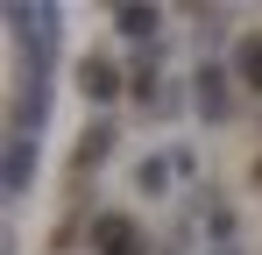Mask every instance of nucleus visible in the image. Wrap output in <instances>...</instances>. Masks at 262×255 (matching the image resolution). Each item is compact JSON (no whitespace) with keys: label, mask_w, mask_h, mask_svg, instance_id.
<instances>
[{"label":"nucleus","mask_w":262,"mask_h":255,"mask_svg":"<svg viewBox=\"0 0 262 255\" xmlns=\"http://www.w3.org/2000/svg\"><path fill=\"white\" fill-rule=\"evenodd\" d=\"M106 149H114V128H106V121H92L85 135H78V170H92L99 156H106Z\"/></svg>","instance_id":"obj_4"},{"label":"nucleus","mask_w":262,"mask_h":255,"mask_svg":"<svg viewBox=\"0 0 262 255\" xmlns=\"http://www.w3.org/2000/svg\"><path fill=\"white\" fill-rule=\"evenodd\" d=\"M29 170H36V149H29V135H14V149H7V192H21Z\"/></svg>","instance_id":"obj_5"},{"label":"nucleus","mask_w":262,"mask_h":255,"mask_svg":"<svg viewBox=\"0 0 262 255\" xmlns=\"http://www.w3.org/2000/svg\"><path fill=\"white\" fill-rule=\"evenodd\" d=\"M234 71H241L248 85H262V29H255L248 42H241V64H234Z\"/></svg>","instance_id":"obj_7"},{"label":"nucleus","mask_w":262,"mask_h":255,"mask_svg":"<svg viewBox=\"0 0 262 255\" xmlns=\"http://www.w3.org/2000/svg\"><path fill=\"white\" fill-rule=\"evenodd\" d=\"M199 114H206V121L227 114V71H220V64H199Z\"/></svg>","instance_id":"obj_3"},{"label":"nucleus","mask_w":262,"mask_h":255,"mask_svg":"<svg viewBox=\"0 0 262 255\" xmlns=\"http://www.w3.org/2000/svg\"><path fill=\"white\" fill-rule=\"evenodd\" d=\"M92 248H99V255H135L142 234H135L128 213H106V220H92Z\"/></svg>","instance_id":"obj_1"},{"label":"nucleus","mask_w":262,"mask_h":255,"mask_svg":"<svg viewBox=\"0 0 262 255\" xmlns=\"http://www.w3.org/2000/svg\"><path fill=\"white\" fill-rule=\"evenodd\" d=\"M114 22H121V29H128L135 42H149V36H156V22H163V14H156V7H114Z\"/></svg>","instance_id":"obj_6"},{"label":"nucleus","mask_w":262,"mask_h":255,"mask_svg":"<svg viewBox=\"0 0 262 255\" xmlns=\"http://www.w3.org/2000/svg\"><path fill=\"white\" fill-rule=\"evenodd\" d=\"M78 92H85V99H114V92H121V64L99 57V50L78 57Z\"/></svg>","instance_id":"obj_2"},{"label":"nucleus","mask_w":262,"mask_h":255,"mask_svg":"<svg viewBox=\"0 0 262 255\" xmlns=\"http://www.w3.org/2000/svg\"><path fill=\"white\" fill-rule=\"evenodd\" d=\"M135 184H142V192H163V184H170V170H163V156H149V163L135 170Z\"/></svg>","instance_id":"obj_8"}]
</instances>
